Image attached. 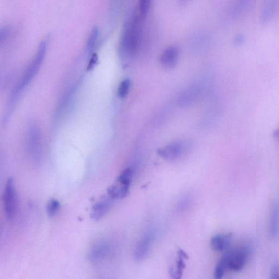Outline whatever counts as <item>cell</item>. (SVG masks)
Listing matches in <instances>:
<instances>
[{
	"label": "cell",
	"mask_w": 279,
	"mask_h": 279,
	"mask_svg": "<svg viewBox=\"0 0 279 279\" xmlns=\"http://www.w3.org/2000/svg\"><path fill=\"white\" fill-rule=\"evenodd\" d=\"M47 42L46 40H43L39 44L36 54L34 57L31 63L27 68L24 76L20 79L18 83L11 93L8 104V109H12L17 99H18L21 91H23L26 87L29 84L34 77L36 75L39 68L41 67L43 60L46 53Z\"/></svg>",
	"instance_id": "obj_1"
},
{
	"label": "cell",
	"mask_w": 279,
	"mask_h": 279,
	"mask_svg": "<svg viewBox=\"0 0 279 279\" xmlns=\"http://www.w3.org/2000/svg\"><path fill=\"white\" fill-rule=\"evenodd\" d=\"M145 19L135 12L132 20L125 31L123 44L125 50L130 55H134L139 48L142 23Z\"/></svg>",
	"instance_id": "obj_2"
},
{
	"label": "cell",
	"mask_w": 279,
	"mask_h": 279,
	"mask_svg": "<svg viewBox=\"0 0 279 279\" xmlns=\"http://www.w3.org/2000/svg\"><path fill=\"white\" fill-rule=\"evenodd\" d=\"M26 149L31 162L38 165L42 157V137L38 124L33 121L28 125L26 132Z\"/></svg>",
	"instance_id": "obj_3"
},
{
	"label": "cell",
	"mask_w": 279,
	"mask_h": 279,
	"mask_svg": "<svg viewBox=\"0 0 279 279\" xmlns=\"http://www.w3.org/2000/svg\"><path fill=\"white\" fill-rule=\"evenodd\" d=\"M251 253V247L248 244H244L229 250L221 260L224 262L227 270L240 272L246 266Z\"/></svg>",
	"instance_id": "obj_4"
},
{
	"label": "cell",
	"mask_w": 279,
	"mask_h": 279,
	"mask_svg": "<svg viewBox=\"0 0 279 279\" xmlns=\"http://www.w3.org/2000/svg\"><path fill=\"white\" fill-rule=\"evenodd\" d=\"M3 208L5 217L8 220H13L16 213L18 198L13 179H8L3 193Z\"/></svg>",
	"instance_id": "obj_5"
},
{
	"label": "cell",
	"mask_w": 279,
	"mask_h": 279,
	"mask_svg": "<svg viewBox=\"0 0 279 279\" xmlns=\"http://www.w3.org/2000/svg\"><path fill=\"white\" fill-rule=\"evenodd\" d=\"M154 240L155 234L152 232H147L142 237L134 250V257L136 261H142L147 257Z\"/></svg>",
	"instance_id": "obj_6"
},
{
	"label": "cell",
	"mask_w": 279,
	"mask_h": 279,
	"mask_svg": "<svg viewBox=\"0 0 279 279\" xmlns=\"http://www.w3.org/2000/svg\"><path fill=\"white\" fill-rule=\"evenodd\" d=\"M186 150V146L178 142L165 146L158 151V155L167 160H175L180 158Z\"/></svg>",
	"instance_id": "obj_7"
},
{
	"label": "cell",
	"mask_w": 279,
	"mask_h": 279,
	"mask_svg": "<svg viewBox=\"0 0 279 279\" xmlns=\"http://www.w3.org/2000/svg\"><path fill=\"white\" fill-rule=\"evenodd\" d=\"M112 199L109 196L102 198L101 200L96 203L91 209V217L95 221L101 219L109 211Z\"/></svg>",
	"instance_id": "obj_8"
},
{
	"label": "cell",
	"mask_w": 279,
	"mask_h": 279,
	"mask_svg": "<svg viewBox=\"0 0 279 279\" xmlns=\"http://www.w3.org/2000/svg\"><path fill=\"white\" fill-rule=\"evenodd\" d=\"M109 253V247L105 242L96 243L91 248L88 259L91 263H96L103 260Z\"/></svg>",
	"instance_id": "obj_9"
},
{
	"label": "cell",
	"mask_w": 279,
	"mask_h": 279,
	"mask_svg": "<svg viewBox=\"0 0 279 279\" xmlns=\"http://www.w3.org/2000/svg\"><path fill=\"white\" fill-rule=\"evenodd\" d=\"M233 235L231 233L216 235L210 241V246L216 252H224L231 244Z\"/></svg>",
	"instance_id": "obj_10"
},
{
	"label": "cell",
	"mask_w": 279,
	"mask_h": 279,
	"mask_svg": "<svg viewBox=\"0 0 279 279\" xmlns=\"http://www.w3.org/2000/svg\"><path fill=\"white\" fill-rule=\"evenodd\" d=\"M188 255L184 250L179 249L178 258L176 260L175 268L171 271V276L173 279H182L186 265L185 261L188 259Z\"/></svg>",
	"instance_id": "obj_11"
},
{
	"label": "cell",
	"mask_w": 279,
	"mask_h": 279,
	"mask_svg": "<svg viewBox=\"0 0 279 279\" xmlns=\"http://www.w3.org/2000/svg\"><path fill=\"white\" fill-rule=\"evenodd\" d=\"M279 10V1H272L267 2L262 9L261 21L263 23H267L270 21L278 13Z\"/></svg>",
	"instance_id": "obj_12"
},
{
	"label": "cell",
	"mask_w": 279,
	"mask_h": 279,
	"mask_svg": "<svg viewBox=\"0 0 279 279\" xmlns=\"http://www.w3.org/2000/svg\"><path fill=\"white\" fill-rule=\"evenodd\" d=\"M179 49L175 47H171L165 50L161 56V62L163 66L172 68L177 61Z\"/></svg>",
	"instance_id": "obj_13"
},
{
	"label": "cell",
	"mask_w": 279,
	"mask_h": 279,
	"mask_svg": "<svg viewBox=\"0 0 279 279\" xmlns=\"http://www.w3.org/2000/svg\"><path fill=\"white\" fill-rule=\"evenodd\" d=\"M270 231L273 238L278 237L279 233V206L278 203L273 204L271 209Z\"/></svg>",
	"instance_id": "obj_14"
},
{
	"label": "cell",
	"mask_w": 279,
	"mask_h": 279,
	"mask_svg": "<svg viewBox=\"0 0 279 279\" xmlns=\"http://www.w3.org/2000/svg\"><path fill=\"white\" fill-rule=\"evenodd\" d=\"M99 31V28L97 26L93 27L92 30H91L86 44V48H85L86 49L87 53H90L94 48L98 38Z\"/></svg>",
	"instance_id": "obj_15"
},
{
	"label": "cell",
	"mask_w": 279,
	"mask_h": 279,
	"mask_svg": "<svg viewBox=\"0 0 279 279\" xmlns=\"http://www.w3.org/2000/svg\"><path fill=\"white\" fill-rule=\"evenodd\" d=\"M60 208V203L58 200L53 198L50 200L47 204V213L50 218H54L58 214Z\"/></svg>",
	"instance_id": "obj_16"
},
{
	"label": "cell",
	"mask_w": 279,
	"mask_h": 279,
	"mask_svg": "<svg viewBox=\"0 0 279 279\" xmlns=\"http://www.w3.org/2000/svg\"><path fill=\"white\" fill-rule=\"evenodd\" d=\"M150 8V1L148 0H142L140 1L136 9V12L140 14L142 18H146Z\"/></svg>",
	"instance_id": "obj_17"
},
{
	"label": "cell",
	"mask_w": 279,
	"mask_h": 279,
	"mask_svg": "<svg viewBox=\"0 0 279 279\" xmlns=\"http://www.w3.org/2000/svg\"><path fill=\"white\" fill-rule=\"evenodd\" d=\"M130 87V82L129 79L123 80L119 85L117 91L118 95L120 98H124L127 95Z\"/></svg>",
	"instance_id": "obj_18"
},
{
	"label": "cell",
	"mask_w": 279,
	"mask_h": 279,
	"mask_svg": "<svg viewBox=\"0 0 279 279\" xmlns=\"http://www.w3.org/2000/svg\"><path fill=\"white\" fill-rule=\"evenodd\" d=\"M227 271L224 262L220 260L216 265L214 270V276L215 279H222L224 277Z\"/></svg>",
	"instance_id": "obj_19"
},
{
	"label": "cell",
	"mask_w": 279,
	"mask_h": 279,
	"mask_svg": "<svg viewBox=\"0 0 279 279\" xmlns=\"http://www.w3.org/2000/svg\"><path fill=\"white\" fill-rule=\"evenodd\" d=\"M98 60V56L97 54H93L89 61L88 67H87V70L90 71L93 69V68L95 66L96 62H97Z\"/></svg>",
	"instance_id": "obj_20"
},
{
	"label": "cell",
	"mask_w": 279,
	"mask_h": 279,
	"mask_svg": "<svg viewBox=\"0 0 279 279\" xmlns=\"http://www.w3.org/2000/svg\"><path fill=\"white\" fill-rule=\"evenodd\" d=\"M270 279H279V264L276 263L273 266L271 273Z\"/></svg>",
	"instance_id": "obj_21"
},
{
	"label": "cell",
	"mask_w": 279,
	"mask_h": 279,
	"mask_svg": "<svg viewBox=\"0 0 279 279\" xmlns=\"http://www.w3.org/2000/svg\"><path fill=\"white\" fill-rule=\"evenodd\" d=\"M244 37L243 35L238 36L236 39L237 44H240L244 42Z\"/></svg>",
	"instance_id": "obj_22"
},
{
	"label": "cell",
	"mask_w": 279,
	"mask_h": 279,
	"mask_svg": "<svg viewBox=\"0 0 279 279\" xmlns=\"http://www.w3.org/2000/svg\"><path fill=\"white\" fill-rule=\"evenodd\" d=\"M273 136H274V138L279 142V128L276 129L274 133H273Z\"/></svg>",
	"instance_id": "obj_23"
}]
</instances>
